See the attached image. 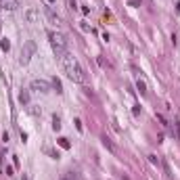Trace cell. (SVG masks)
Wrapping results in <instances>:
<instances>
[{
  "label": "cell",
  "mask_w": 180,
  "mask_h": 180,
  "mask_svg": "<svg viewBox=\"0 0 180 180\" xmlns=\"http://www.w3.org/2000/svg\"><path fill=\"white\" fill-rule=\"evenodd\" d=\"M52 86L57 88V92H63V86H61V82H59V80H57V78L52 80Z\"/></svg>",
  "instance_id": "16"
},
{
  "label": "cell",
  "mask_w": 180,
  "mask_h": 180,
  "mask_svg": "<svg viewBox=\"0 0 180 180\" xmlns=\"http://www.w3.org/2000/svg\"><path fill=\"white\" fill-rule=\"evenodd\" d=\"M101 140H103V144H105V147H107L109 151H111V153H115V147H113V143H111V140H109L107 136H103V138H101Z\"/></svg>",
  "instance_id": "12"
},
{
  "label": "cell",
  "mask_w": 180,
  "mask_h": 180,
  "mask_svg": "<svg viewBox=\"0 0 180 180\" xmlns=\"http://www.w3.org/2000/svg\"><path fill=\"white\" fill-rule=\"evenodd\" d=\"M57 144H59L61 149H69V147H71V143H69V138H65V136H61L59 140H57Z\"/></svg>",
  "instance_id": "9"
},
{
  "label": "cell",
  "mask_w": 180,
  "mask_h": 180,
  "mask_svg": "<svg viewBox=\"0 0 180 180\" xmlns=\"http://www.w3.org/2000/svg\"><path fill=\"white\" fill-rule=\"evenodd\" d=\"M63 180H65V178H63Z\"/></svg>",
  "instance_id": "23"
},
{
  "label": "cell",
  "mask_w": 180,
  "mask_h": 180,
  "mask_svg": "<svg viewBox=\"0 0 180 180\" xmlns=\"http://www.w3.org/2000/svg\"><path fill=\"white\" fill-rule=\"evenodd\" d=\"M136 88H138V92L143 96L149 94V84H147V80H144L143 75H138V80H136Z\"/></svg>",
  "instance_id": "5"
},
{
  "label": "cell",
  "mask_w": 180,
  "mask_h": 180,
  "mask_svg": "<svg viewBox=\"0 0 180 180\" xmlns=\"http://www.w3.org/2000/svg\"><path fill=\"white\" fill-rule=\"evenodd\" d=\"M46 153H48V155H50V159H59V151H52V149H46Z\"/></svg>",
  "instance_id": "15"
},
{
  "label": "cell",
  "mask_w": 180,
  "mask_h": 180,
  "mask_svg": "<svg viewBox=\"0 0 180 180\" xmlns=\"http://www.w3.org/2000/svg\"><path fill=\"white\" fill-rule=\"evenodd\" d=\"M149 161H151L153 166H159V163H161V161H159V157H157V155H149Z\"/></svg>",
  "instance_id": "17"
},
{
  "label": "cell",
  "mask_w": 180,
  "mask_h": 180,
  "mask_svg": "<svg viewBox=\"0 0 180 180\" xmlns=\"http://www.w3.org/2000/svg\"><path fill=\"white\" fill-rule=\"evenodd\" d=\"M38 17H40V15H38L36 9H27V11H25V21H27V23H36Z\"/></svg>",
  "instance_id": "6"
},
{
  "label": "cell",
  "mask_w": 180,
  "mask_h": 180,
  "mask_svg": "<svg viewBox=\"0 0 180 180\" xmlns=\"http://www.w3.org/2000/svg\"><path fill=\"white\" fill-rule=\"evenodd\" d=\"M46 2H48V4H52V2H55V0H46Z\"/></svg>",
  "instance_id": "21"
},
{
  "label": "cell",
  "mask_w": 180,
  "mask_h": 180,
  "mask_svg": "<svg viewBox=\"0 0 180 180\" xmlns=\"http://www.w3.org/2000/svg\"><path fill=\"white\" fill-rule=\"evenodd\" d=\"M34 52H36V44L32 42V40H27L23 46H21V52H19V63L21 65H27L32 57H34Z\"/></svg>",
  "instance_id": "3"
},
{
  "label": "cell",
  "mask_w": 180,
  "mask_h": 180,
  "mask_svg": "<svg viewBox=\"0 0 180 180\" xmlns=\"http://www.w3.org/2000/svg\"><path fill=\"white\" fill-rule=\"evenodd\" d=\"M52 130H55V132L61 130V117L59 115H52Z\"/></svg>",
  "instance_id": "11"
},
{
  "label": "cell",
  "mask_w": 180,
  "mask_h": 180,
  "mask_svg": "<svg viewBox=\"0 0 180 180\" xmlns=\"http://www.w3.org/2000/svg\"><path fill=\"white\" fill-rule=\"evenodd\" d=\"M174 132H176V138L180 140V121H178V120L174 121V128H172V134H174Z\"/></svg>",
  "instance_id": "14"
},
{
  "label": "cell",
  "mask_w": 180,
  "mask_h": 180,
  "mask_svg": "<svg viewBox=\"0 0 180 180\" xmlns=\"http://www.w3.org/2000/svg\"><path fill=\"white\" fill-rule=\"evenodd\" d=\"M0 6H4L6 11H15L19 6V2L17 0H0Z\"/></svg>",
  "instance_id": "8"
},
{
  "label": "cell",
  "mask_w": 180,
  "mask_h": 180,
  "mask_svg": "<svg viewBox=\"0 0 180 180\" xmlns=\"http://www.w3.org/2000/svg\"><path fill=\"white\" fill-rule=\"evenodd\" d=\"M4 172H6V176H13V168H11V166H6V168H4Z\"/></svg>",
  "instance_id": "19"
},
{
  "label": "cell",
  "mask_w": 180,
  "mask_h": 180,
  "mask_svg": "<svg viewBox=\"0 0 180 180\" xmlns=\"http://www.w3.org/2000/svg\"><path fill=\"white\" fill-rule=\"evenodd\" d=\"M48 38H50V46H52V50H55V55L61 59V57L67 52V38L63 36L61 32H50Z\"/></svg>",
  "instance_id": "2"
},
{
  "label": "cell",
  "mask_w": 180,
  "mask_h": 180,
  "mask_svg": "<svg viewBox=\"0 0 180 180\" xmlns=\"http://www.w3.org/2000/svg\"><path fill=\"white\" fill-rule=\"evenodd\" d=\"M32 90H36V92H48L50 90V84L44 82V80H34L32 82Z\"/></svg>",
  "instance_id": "4"
},
{
  "label": "cell",
  "mask_w": 180,
  "mask_h": 180,
  "mask_svg": "<svg viewBox=\"0 0 180 180\" xmlns=\"http://www.w3.org/2000/svg\"><path fill=\"white\" fill-rule=\"evenodd\" d=\"M19 103H23V105L29 103V92H27V90H21V92H19Z\"/></svg>",
  "instance_id": "10"
},
{
  "label": "cell",
  "mask_w": 180,
  "mask_h": 180,
  "mask_svg": "<svg viewBox=\"0 0 180 180\" xmlns=\"http://www.w3.org/2000/svg\"><path fill=\"white\" fill-rule=\"evenodd\" d=\"M176 9H178V11H180V0H178V4H176Z\"/></svg>",
  "instance_id": "20"
},
{
  "label": "cell",
  "mask_w": 180,
  "mask_h": 180,
  "mask_svg": "<svg viewBox=\"0 0 180 180\" xmlns=\"http://www.w3.org/2000/svg\"><path fill=\"white\" fill-rule=\"evenodd\" d=\"M61 67H63V71L67 73V78H69L71 82H75V84H84V82H86L84 67L80 65V61L75 59L73 55L65 52V55L61 57Z\"/></svg>",
  "instance_id": "1"
},
{
  "label": "cell",
  "mask_w": 180,
  "mask_h": 180,
  "mask_svg": "<svg viewBox=\"0 0 180 180\" xmlns=\"http://www.w3.org/2000/svg\"><path fill=\"white\" fill-rule=\"evenodd\" d=\"M44 11H46V17H48V21H50V23H55V25H59V23H61L59 15H55V11H52L50 6H46Z\"/></svg>",
  "instance_id": "7"
},
{
  "label": "cell",
  "mask_w": 180,
  "mask_h": 180,
  "mask_svg": "<svg viewBox=\"0 0 180 180\" xmlns=\"http://www.w3.org/2000/svg\"><path fill=\"white\" fill-rule=\"evenodd\" d=\"M0 48H2L4 52H9V50H11V42H9L6 38H2V40H0Z\"/></svg>",
  "instance_id": "13"
},
{
  "label": "cell",
  "mask_w": 180,
  "mask_h": 180,
  "mask_svg": "<svg viewBox=\"0 0 180 180\" xmlns=\"http://www.w3.org/2000/svg\"><path fill=\"white\" fill-rule=\"evenodd\" d=\"M21 180H27V176H23V178H21Z\"/></svg>",
  "instance_id": "22"
},
{
  "label": "cell",
  "mask_w": 180,
  "mask_h": 180,
  "mask_svg": "<svg viewBox=\"0 0 180 180\" xmlns=\"http://www.w3.org/2000/svg\"><path fill=\"white\" fill-rule=\"evenodd\" d=\"M75 128H78V130H80V132H82V130H84V126H82V121H80V120H75Z\"/></svg>",
  "instance_id": "18"
}]
</instances>
